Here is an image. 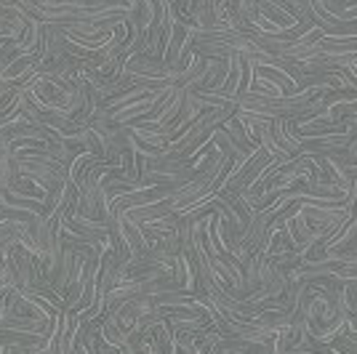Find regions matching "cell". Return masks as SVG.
Returning <instances> with one entry per match:
<instances>
[{
	"label": "cell",
	"instance_id": "1",
	"mask_svg": "<svg viewBox=\"0 0 357 354\" xmlns=\"http://www.w3.org/2000/svg\"><path fill=\"white\" fill-rule=\"evenodd\" d=\"M22 181V160L14 149L0 147V192H11Z\"/></svg>",
	"mask_w": 357,
	"mask_h": 354
},
{
	"label": "cell",
	"instance_id": "2",
	"mask_svg": "<svg viewBox=\"0 0 357 354\" xmlns=\"http://www.w3.org/2000/svg\"><path fill=\"white\" fill-rule=\"evenodd\" d=\"M259 77H264V80H269V83H275V86H280V88L285 91V93H294V91L298 88L296 80L291 77V75H285L280 67H264V64H259Z\"/></svg>",
	"mask_w": 357,
	"mask_h": 354
}]
</instances>
